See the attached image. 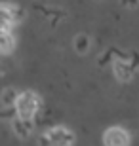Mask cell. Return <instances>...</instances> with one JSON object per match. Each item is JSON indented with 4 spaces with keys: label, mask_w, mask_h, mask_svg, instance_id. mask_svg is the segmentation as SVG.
I'll list each match as a JSON object with an SVG mask.
<instances>
[{
    "label": "cell",
    "mask_w": 139,
    "mask_h": 146,
    "mask_svg": "<svg viewBox=\"0 0 139 146\" xmlns=\"http://www.w3.org/2000/svg\"><path fill=\"white\" fill-rule=\"evenodd\" d=\"M38 106H40V99L34 91H23L19 93V97L15 101V112L19 119H29L31 121L32 116L38 112Z\"/></svg>",
    "instance_id": "1"
},
{
    "label": "cell",
    "mask_w": 139,
    "mask_h": 146,
    "mask_svg": "<svg viewBox=\"0 0 139 146\" xmlns=\"http://www.w3.org/2000/svg\"><path fill=\"white\" fill-rule=\"evenodd\" d=\"M75 135L67 127H54L40 137V146H73Z\"/></svg>",
    "instance_id": "2"
},
{
    "label": "cell",
    "mask_w": 139,
    "mask_h": 146,
    "mask_svg": "<svg viewBox=\"0 0 139 146\" xmlns=\"http://www.w3.org/2000/svg\"><path fill=\"white\" fill-rule=\"evenodd\" d=\"M105 146H130V133L122 127H109L103 133Z\"/></svg>",
    "instance_id": "3"
},
{
    "label": "cell",
    "mask_w": 139,
    "mask_h": 146,
    "mask_svg": "<svg viewBox=\"0 0 139 146\" xmlns=\"http://www.w3.org/2000/svg\"><path fill=\"white\" fill-rule=\"evenodd\" d=\"M13 21H15L13 8L0 4V34H2V33H10V29H11V25H13Z\"/></svg>",
    "instance_id": "4"
},
{
    "label": "cell",
    "mask_w": 139,
    "mask_h": 146,
    "mask_svg": "<svg viewBox=\"0 0 139 146\" xmlns=\"http://www.w3.org/2000/svg\"><path fill=\"white\" fill-rule=\"evenodd\" d=\"M114 74H116V78L126 82L134 76V66L126 65V63H116V65H114Z\"/></svg>",
    "instance_id": "5"
},
{
    "label": "cell",
    "mask_w": 139,
    "mask_h": 146,
    "mask_svg": "<svg viewBox=\"0 0 139 146\" xmlns=\"http://www.w3.org/2000/svg\"><path fill=\"white\" fill-rule=\"evenodd\" d=\"M15 46V40L11 36V33H2L0 34V53H10Z\"/></svg>",
    "instance_id": "6"
},
{
    "label": "cell",
    "mask_w": 139,
    "mask_h": 146,
    "mask_svg": "<svg viewBox=\"0 0 139 146\" xmlns=\"http://www.w3.org/2000/svg\"><path fill=\"white\" fill-rule=\"evenodd\" d=\"M13 129H15V133L19 137H27L29 133H31V121H29V119H17Z\"/></svg>",
    "instance_id": "7"
},
{
    "label": "cell",
    "mask_w": 139,
    "mask_h": 146,
    "mask_svg": "<svg viewBox=\"0 0 139 146\" xmlns=\"http://www.w3.org/2000/svg\"><path fill=\"white\" fill-rule=\"evenodd\" d=\"M124 2H128V6H130V8H135L139 0H124Z\"/></svg>",
    "instance_id": "8"
}]
</instances>
